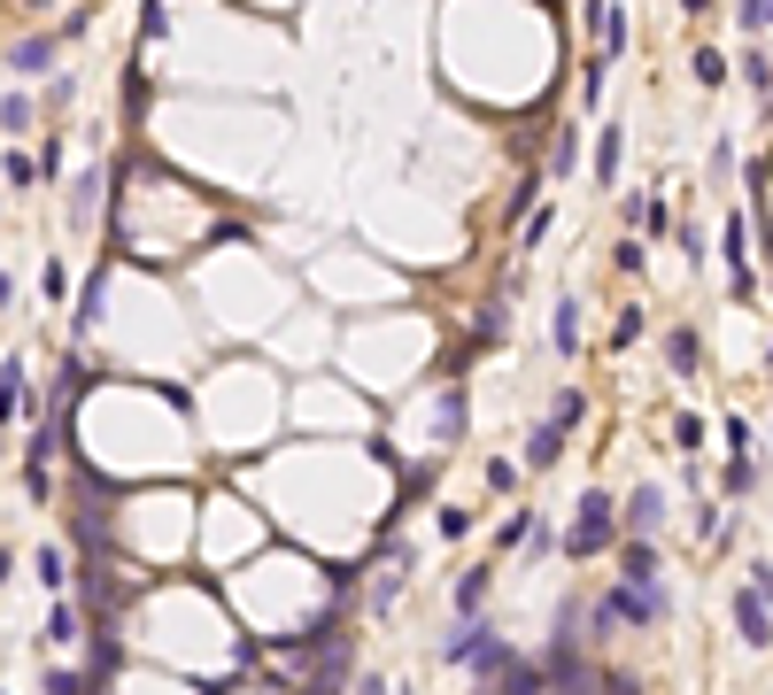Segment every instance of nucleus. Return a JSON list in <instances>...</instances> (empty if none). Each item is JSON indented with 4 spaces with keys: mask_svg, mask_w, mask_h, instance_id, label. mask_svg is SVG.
Masks as SVG:
<instances>
[{
    "mask_svg": "<svg viewBox=\"0 0 773 695\" xmlns=\"http://www.w3.org/2000/svg\"><path fill=\"white\" fill-rule=\"evenodd\" d=\"M665 619H673V595H665V580H650V587L612 580L604 595L588 602V634H595V642H612L619 626H665Z\"/></svg>",
    "mask_w": 773,
    "mask_h": 695,
    "instance_id": "obj_1",
    "label": "nucleus"
},
{
    "mask_svg": "<svg viewBox=\"0 0 773 695\" xmlns=\"http://www.w3.org/2000/svg\"><path fill=\"white\" fill-rule=\"evenodd\" d=\"M117 502H124V487H117V479H101V472H70L62 510H70L77 557H85V549H117V526H109V510H117Z\"/></svg>",
    "mask_w": 773,
    "mask_h": 695,
    "instance_id": "obj_2",
    "label": "nucleus"
},
{
    "mask_svg": "<svg viewBox=\"0 0 773 695\" xmlns=\"http://www.w3.org/2000/svg\"><path fill=\"white\" fill-rule=\"evenodd\" d=\"M557 549H565L572 564L619 549V502H612V487H580V502H572V534H565Z\"/></svg>",
    "mask_w": 773,
    "mask_h": 695,
    "instance_id": "obj_3",
    "label": "nucleus"
},
{
    "mask_svg": "<svg viewBox=\"0 0 773 695\" xmlns=\"http://www.w3.org/2000/svg\"><path fill=\"white\" fill-rule=\"evenodd\" d=\"M402 587H410V541H402V534H379V541H372V564H364V595H357V602H364L372 619H387L395 602H402Z\"/></svg>",
    "mask_w": 773,
    "mask_h": 695,
    "instance_id": "obj_4",
    "label": "nucleus"
},
{
    "mask_svg": "<svg viewBox=\"0 0 773 695\" xmlns=\"http://www.w3.org/2000/svg\"><path fill=\"white\" fill-rule=\"evenodd\" d=\"M720 255H727V294H735V302H758V271H750V224H742V209H727V217H720Z\"/></svg>",
    "mask_w": 773,
    "mask_h": 695,
    "instance_id": "obj_5",
    "label": "nucleus"
},
{
    "mask_svg": "<svg viewBox=\"0 0 773 695\" xmlns=\"http://www.w3.org/2000/svg\"><path fill=\"white\" fill-rule=\"evenodd\" d=\"M55 62H62V32H24L0 47V70H16V77H47Z\"/></svg>",
    "mask_w": 773,
    "mask_h": 695,
    "instance_id": "obj_6",
    "label": "nucleus"
},
{
    "mask_svg": "<svg viewBox=\"0 0 773 695\" xmlns=\"http://www.w3.org/2000/svg\"><path fill=\"white\" fill-rule=\"evenodd\" d=\"M657 526H665V487H657V479L627 487V517H619V541H657Z\"/></svg>",
    "mask_w": 773,
    "mask_h": 695,
    "instance_id": "obj_7",
    "label": "nucleus"
},
{
    "mask_svg": "<svg viewBox=\"0 0 773 695\" xmlns=\"http://www.w3.org/2000/svg\"><path fill=\"white\" fill-rule=\"evenodd\" d=\"M727 619H735V634H742L750 649H773V611H765V595H758L750 580L727 595Z\"/></svg>",
    "mask_w": 773,
    "mask_h": 695,
    "instance_id": "obj_8",
    "label": "nucleus"
},
{
    "mask_svg": "<svg viewBox=\"0 0 773 695\" xmlns=\"http://www.w3.org/2000/svg\"><path fill=\"white\" fill-rule=\"evenodd\" d=\"M101 186H109V170L101 162H85L77 179H70V232H94V209H101Z\"/></svg>",
    "mask_w": 773,
    "mask_h": 695,
    "instance_id": "obj_9",
    "label": "nucleus"
},
{
    "mask_svg": "<svg viewBox=\"0 0 773 695\" xmlns=\"http://www.w3.org/2000/svg\"><path fill=\"white\" fill-rule=\"evenodd\" d=\"M588 32H595V47H604V62L612 54H627V9H619V0H588Z\"/></svg>",
    "mask_w": 773,
    "mask_h": 695,
    "instance_id": "obj_10",
    "label": "nucleus"
},
{
    "mask_svg": "<svg viewBox=\"0 0 773 695\" xmlns=\"http://www.w3.org/2000/svg\"><path fill=\"white\" fill-rule=\"evenodd\" d=\"M665 371H673V379H697V371H704V332H697V325H673V332H665Z\"/></svg>",
    "mask_w": 773,
    "mask_h": 695,
    "instance_id": "obj_11",
    "label": "nucleus"
},
{
    "mask_svg": "<svg viewBox=\"0 0 773 695\" xmlns=\"http://www.w3.org/2000/svg\"><path fill=\"white\" fill-rule=\"evenodd\" d=\"M85 642V611H77V595H55L47 602V649H77Z\"/></svg>",
    "mask_w": 773,
    "mask_h": 695,
    "instance_id": "obj_12",
    "label": "nucleus"
},
{
    "mask_svg": "<svg viewBox=\"0 0 773 695\" xmlns=\"http://www.w3.org/2000/svg\"><path fill=\"white\" fill-rule=\"evenodd\" d=\"M487 695H549V672H542V657H510V664H503V680H495Z\"/></svg>",
    "mask_w": 773,
    "mask_h": 695,
    "instance_id": "obj_13",
    "label": "nucleus"
},
{
    "mask_svg": "<svg viewBox=\"0 0 773 695\" xmlns=\"http://www.w3.org/2000/svg\"><path fill=\"white\" fill-rule=\"evenodd\" d=\"M24 356H0V432H9V425H24Z\"/></svg>",
    "mask_w": 773,
    "mask_h": 695,
    "instance_id": "obj_14",
    "label": "nucleus"
},
{
    "mask_svg": "<svg viewBox=\"0 0 773 695\" xmlns=\"http://www.w3.org/2000/svg\"><path fill=\"white\" fill-rule=\"evenodd\" d=\"M557 456H565V432L542 417V425L527 432V456H519V472H557Z\"/></svg>",
    "mask_w": 773,
    "mask_h": 695,
    "instance_id": "obj_15",
    "label": "nucleus"
},
{
    "mask_svg": "<svg viewBox=\"0 0 773 695\" xmlns=\"http://www.w3.org/2000/svg\"><path fill=\"white\" fill-rule=\"evenodd\" d=\"M549 348H557V356H580V294H557V309H549Z\"/></svg>",
    "mask_w": 773,
    "mask_h": 695,
    "instance_id": "obj_16",
    "label": "nucleus"
},
{
    "mask_svg": "<svg viewBox=\"0 0 773 695\" xmlns=\"http://www.w3.org/2000/svg\"><path fill=\"white\" fill-rule=\"evenodd\" d=\"M534 534H542V510H510L503 526H495V557H510V549H534Z\"/></svg>",
    "mask_w": 773,
    "mask_h": 695,
    "instance_id": "obj_17",
    "label": "nucleus"
},
{
    "mask_svg": "<svg viewBox=\"0 0 773 695\" xmlns=\"http://www.w3.org/2000/svg\"><path fill=\"white\" fill-rule=\"evenodd\" d=\"M32 572H39V587H47V595H62V587L77 580V564H70L55 541H39V549H32Z\"/></svg>",
    "mask_w": 773,
    "mask_h": 695,
    "instance_id": "obj_18",
    "label": "nucleus"
},
{
    "mask_svg": "<svg viewBox=\"0 0 773 695\" xmlns=\"http://www.w3.org/2000/svg\"><path fill=\"white\" fill-rule=\"evenodd\" d=\"M487 580H495V564H472V572L457 580V595H449V611H457V619H472V611H487Z\"/></svg>",
    "mask_w": 773,
    "mask_h": 695,
    "instance_id": "obj_19",
    "label": "nucleus"
},
{
    "mask_svg": "<svg viewBox=\"0 0 773 695\" xmlns=\"http://www.w3.org/2000/svg\"><path fill=\"white\" fill-rule=\"evenodd\" d=\"M162 39H170V9H162V0H140V39H132V62H140V54H155Z\"/></svg>",
    "mask_w": 773,
    "mask_h": 695,
    "instance_id": "obj_20",
    "label": "nucleus"
},
{
    "mask_svg": "<svg viewBox=\"0 0 773 695\" xmlns=\"http://www.w3.org/2000/svg\"><path fill=\"white\" fill-rule=\"evenodd\" d=\"M101 302H109V255H101V271H94V279H85V286H77V309H70V317H77V332H94V317H101Z\"/></svg>",
    "mask_w": 773,
    "mask_h": 695,
    "instance_id": "obj_21",
    "label": "nucleus"
},
{
    "mask_svg": "<svg viewBox=\"0 0 773 695\" xmlns=\"http://www.w3.org/2000/svg\"><path fill=\"white\" fill-rule=\"evenodd\" d=\"M619 580L650 587V580H657V541H619Z\"/></svg>",
    "mask_w": 773,
    "mask_h": 695,
    "instance_id": "obj_22",
    "label": "nucleus"
},
{
    "mask_svg": "<svg viewBox=\"0 0 773 695\" xmlns=\"http://www.w3.org/2000/svg\"><path fill=\"white\" fill-rule=\"evenodd\" d=\"M32 124H39V101H32V94H0V132L24 139Z\"/></svg>",
    "mask_w": 773,
    "mask_h": 695,
    "instance_id": "obj_23",
    "label": "nucleus"
},
{
    "mask_svg": "<svg viewBox=\"0 0 773 695\" xmlns=\"http://www.w3.org/2000/svg\"><path fill=\"white\" fill-rule=\"evenodd\" d=\"M619 162H627V132L612 124L604 139H595V179H604V186H619Z\"/></svg>",
    "mask_w": 773,
    "mask_h": 695,
    "instance_id": "obj_24",
    "label": "nucleus"
},
{
    "mask_svg": "<svg viewBox=\"0 0 773 695\" xmlns=\"http://www.w3.org/2000/svg\"><path fill=\"white\" fill-rule=\"evenodd\" d=\"M0 186H39V155H24V147H9V155H0Z\"/></svg>",
    "mask_w": 773,
    "mask_h": 695,
    "instance_id": "obj_25",
    "label": "nucleus"
},
{
    "mask_svg": "<svg viewBox=\"0 0 773 695\" xmlns=\"http://www.w3.org/2000/svg\"><path fill=\"white\" fill-rule=\"evenodd\" d=\"M742 85L758 101H773V62H765V47H742Z\"/></svg>",
    "mask_w": 773,
    "mask_h": 695,
    "instance_id": "obj_26",
    "label": "nucleus"
},
{
    "mask_svg": "<svg viewBox=\"0 0 773 695\" xmlns=\"http://www.w3.org/2000/svg\"><path fill=\"white\" fill-rule=\"evenodd\" d=\"M70 294H77V286H70V271H62V255H47V271H39V302H55V309H62Z\"/></svg>",
    "mask_w": 773,
    "mask_h": 695,
    "instance_id": "obj_27",
    "label": "nucleus"
},
{
    "mask_svg": "<svg viewBox=\"0 0 773 695\" xmlns=\"http://www.w3.org/2000/svg\"><path fill=\"white\" fill-rule=\"evenodd\" d=\"M39 687H47V695H94L77 664H47V672H39Z\"/></svg>",
    "mask_w": 773,
    "mask_h": 695,
    "instance_id": "obj_28",
    "label": "nucleus"
},
{
    "mask_svg": "<svg viewBox=\"0 0 773 695\" xmlns=\"http://www.w3.org/2000/svg\"><path fill=\"white\" fill-rule=\"evenodd\" d=\"M464 534H472V510L442 502V510H434V541H464Z\"/></svg>",
    "mask_w": 773,
    "mask_h": 695,
    "instance_id": "obj_29",
    "label": "nucleus"
},
{
    "mask_svg": "<svg viewBox=\"0 0 773 695\" xmlns=\"http://www.w3.org/2000/svg\"><path fill=\"white\" fill-rule=\"evenodd\" d=\"M580 417H588V394H580V387H565V394H557V417H549V425L565 432V441H572V425H580Z\"/></svg>",
    "mask_w": 773,
    "mask_h": 695,
    "instance_id": "obj_30",
    "label": "nucleus"
},
{
    "mask_svg": "<svg viewBox=\"0 0 773 695\" xmlns=\"http://www.w3.org/2000/svg\"><path fill=\"white\" fill-rule=\"evenodd\" d=\"M689 70H697V85H727V54H720V47H697Z\"/></svg>",
    "mask_w": 773,
    "mask_h": 695,
    "instance_id": "obj_31",
    "label": "nucleus"
},
{
    "mask_svg": "<svg viewBox=\"0 0 773 695\" xmlns=\"http://www.w3.org/2000/svg\"><path fill=\"white\" fill-rule=\"evenodd\" d=\"M750 487H758V472H750V456H735V464L720 472V495H727V502H742Z\"/></svg>",
    "mask_w": 773,
    "mask_h": 695,
    "instance_id": "obj_32",
    "label": "nucleus"
},
{
    "mask_svg": "<svg viewBox=\"0 0 773 695\" xmlns=\"http://www.w3.org/2000/svg\"><path fill=\"white\" fill-rule=\"evenodd\" d=\"M519 464H510V456H487V495H519Z\"/></svg>",
    "mask_w": 773,
    "mask_h": 695,
    "instance_id": "obj_33",
    "label": "nucleus"
},
{
    "mask_svg": "<svg viewBox=\"0 0 773 695\" xmlns=\"http://www.w3.org/2000/svg\"><path fill=\"white\" fill-rule=\"evenodd\" d=\"M549 224H557V209H527V224H519V247L534 255V247L549 240Z\"/></svg>",
    "mask_w": 773,
    "mask_h": 695,
    "instance_id": "obj_34",
    "label": "nucleus"
},
{
    "mask_svg": "<svg viewBox=\"0 0 773 695\" xmlns=\"http://www.w3.org/2000/svg\"><path fill=\"white\" fill-rule=\"evenodd\" d=\"M542 170H557V179H572V170H580V147H572V132H557V147H549V162Z\"/></svg>",
    "mask_w": 773,
    "mask_h": 695,
    "instance_id": "obj_35",
    "label": "nucleus"
},
{
    "mask_svg": "<svg viewBox=\"0 0 773 695\" xmlns=\"http://www.w3.org/2000/svg\"><path fill=\"white\" fill-rule=\"evenodd\" d=\"M635 340H642V309H635V302H627V309H619V317H612V348H635Z\"/></svg>",
    "mask_w": 773,
    "mask_h": 695,
    "instance_id": "obj_36",
    "label": "nucleus"
},
{
    "mask_svg": "<svg viewBox=\"0 0 773 695\" xmlns=\"http://www.w3.org/2000/svg\"><path fill=\"white\" fill-rule=\"evenodd\" d=\"M720 432H727V449H735V456H750V417H742V410H727Z\"/></svg>",
    "mask_w": 773,
    "mask_h": 695,
    "instance_id": "obj_37",
    "label": "nucleus"
},
{
    "mask_svg": "<svg viewBox=\"0 0 773 695\" xmlns=\"http://www.w3.org/2000/svg\"><path fill=\"white\" fill-rule=\"evenodd\" d=\"M595 101H604V54L580 70V109H595Z\"/></svg>",
    "mask_w": 773,
    "mask_h": 695,
    "instance_id": "obj_38",
    "label": "nucleus"
},
{
    "mask_svg": "<svg viewBox=\"0 0 773 695\" xmlns=\"http://www.w3.org/2000/svg\"><path fill=\"white\" fill-rule=\"evenodd\" d=\"M712 179H720V186H727V179H735V139H727V132H720V139H712Z\"/></svg>",
    "mask_w": 773,
    "mask_h": 695,
    "instance_id": "obj_39",
    "label": "nucleus"
},
{
    "mask_svg": "<svg viewBox=\"0 0 773 695\" xmlns=\"http://www.w3.org/2000/svg\"><path fill=\"white\" fill-rule=\"evenodd\" d=\"M673 240H680V255H689V264H704V255H712V247H704V232H697V224H673Z\"/></svg>",
    "mask_w": 773,
    "mask_h": 695,
    "instance_id": "obj_40",
    "label": "nucleus"
},
{
    "mask_svg": "<svg viewBox=\"0 0 773 695\" xmlns=\"http://www.w3.org/2000/svg\"><path fill=\"white\" fill-rule=\"evenodd\" d=\"M612 264H619V271L635 279V271H642V240H619V247H612Z\"/></svg>",
    "mask_w": 773,
    "mask_h": 695,
    "instance_id": "obj_41",
    "label": "nucleus"
},
{
    "mask_svg": "<svg viewBox=\"0 0 773 695\" xmlns=\"http://www.w3.org/2000/svg\"><path fill=\"white\" fill-rule=\"evenodd\" d=\"M750 587L765 595V611H773V557H758V564H750Z\"/></svg>",
    "mask_w": 773,
    "mask_h": 695,
    "instance_id": "obj_42",
    "label": "nucleus"
},
{
    "mask_svg": "<svg viewBox=\"0 0 773 695\" xmlns=\"http://www.w3.org/2000/svg\"><path fill=\"white\" fill-rule=\"evenodd\" d=\"M349 687H357V695H395V680H387V672H357Z\"/></svg>",
    "mask_w": 773,
    "mask_h": 695,
    "instance_id": "obj_43",
    "label": "nucleus"
},
{
    "mask_svg": "<svg viewBox=\"0 0 773 695\" xmlns=\"http://www.w3.org/2000/svg\"><path fill=\"white\" fill-rule=\"evenodd\" d=\"M0 309H16V279L9 271H0Z\"/></svg>",
    "mask_w": 773,
    "mask_h": 695,
    "instance_id": "obj_44",
    "label": "nucleus"
},
{
    "mask_svg": "<svg viewBox=\"0 0 773 695\" xmlns=\"http://www.w3.org/2000/svg\"><path fill=\"white\" fill-rule=\"evenodd\" d=\"M704 9H712V0H680V16H704Z\"/></svg>",
    "mask_w": 773,
    "mask_h": 695,
    "instance_id": "obj_45",
    "label": "nucleus"
},
{
    "mask_svg": "<svg viewBox=\"0 0 773 695\" xmlns=\"http://www.w3.org/2000/svg\"><path fill=\"white\" fill-rule=\"evenodd\" d=\"M0 587H9V549H0Z\"/></svg>",
    "mask_w": 773,
    "mask_h": 695,
    "instance_id": "obj_46",
    "label": "nucleus"
},
{
    "mask_svg": "<svg viewBox=\"0 0 773 695\" xmlns=\"http://www.w3.org/2000/svg\"><path fill=\"white\" fill-rule=\"evenodd\" d=\"M480 695H487V687H480Z\"/></svg>",
    "mask_w": 773,
    "mask_h": 695,
    "instance_id": "obj_47",
    "label": "nucleus"
}]
</instances>
